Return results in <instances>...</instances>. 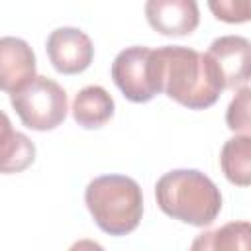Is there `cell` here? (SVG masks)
<instances>
[{"instance_id": "6da1fadb", "label": "cell", "mask_w": 251, "mask_h": 251, "mask_svg": "<svg viewBox=\"0 0 251 251\" xmlns=\"http://www.w3.org/2000/svg\"><path fill=\"white\" fill-rule=\"evenodd\" d=\"M163 92L188 110H206L214 106L226 90L224 76L208 53L184 45H165L155 49Z\"/></svg>"}, {"instance_id": "7a4b0ae2", "label": "cell", "mask_w": 251, "mask_h": 251, "mask_svg": "<svg viewBox=\"0 0 251 251\" xmlns=\"http://www.w3.org/2000/svg\"><path fill=\"white\" fill-rule=\"evenodd\" d=\"M161 212L188 226H210L222 210V194L210 176L196 169H175L155 184Z\"/></svg>"}, {"instance_id": "3957f363", "label": "cell", "mask_w": 251, "mask_h": 251, "mask_svg": "<svg viewBox=\"0 0 251 251\" xmlns=\"http://www.w3.org/2000/svg\"><path fill=\"white\" fill-rule=\"evenodd\" d=\"M84 204L94 224L108 235L131 233L143 216L141 186L126 175H102L88 182Z\"/></svg>"}, {"instance_id": "277c9868", "label": "cell", "mask_w": 251, "mask_h": 251, "mask_svg": "<svg viewBox=\"0 0 251 251\" xmlns=\"http://www.w3.org/2000/svg\"><path fill=\"white\" fill-rule=\"evenodd\" d=\"M12 108L22 124L35 131H49L67 118V92L59 82L47 76H35L22 90L10 94Z\"/></svg>"}, {"instance_id": "5b68a950", "label": "cell", "mask_w": 251, "mask_h": 251, "mask_svg": "<svg viewBox=\"0 0 251 251\" xmlns=\"http://www.w3.org/2000/svg\"><path fill=\"white\" fill-rule=\"evenodd\" d=\"M112 80L129 102H149L163 92L157 51L143 45L126 47L112 63Z\"/></svg>"}, {"instance_id": "8992f818", "label": "cell", "mask_w": 251, "mask_h": 251, "mask_svg": "<svg viewBox=\"0 0 251 251\" xmlns=\"http://www.w3.org/2000/svg\"><path fill=\"white\" fill-rule=\"evenodd\" d=\"M45 51L53 69L61 75H78L86 71L94 59V45L78 27L53 29L47 37Z\"/></svg>"}, {"instance_id": "52a82bcc", "label": "cell", "mask_w": 251, "mask_h": 251, "mask_svg": "<svg viewBox=\"0 0 251 251\" xmlns=\"http://www.w3.org/2000/svg\"><path fill=\"white\" fill-rule=\"evenodd\" d=\"M149 25L167 37H184L196 31L200 10L196 0H145Z\"/></svg>"}, {"instance_id": "ba28073f", "label": "cell", "mask_w": 251, "mask_h": 251, "mask_svg": "<svg viewBox=\"0 0 251 251\" xmlns=\"http://www.w3.org/2000/svg\"><path fill=\"white\" fill-rule=\"evenodd\" d=\"M218 65L226 88H241L251 80V41L241 35H222L206 51Z\"/></svg>"}, {"instance_id": "9c48e42d", "label": "cell", "mask_w": 251, "mask_h": 251, "mask_svg": "<svg viewBox=\"0 0 251 251\" xmlns=\"http://www.w3.org/2000/svg\"><path fill=\"white\" fill-rule=\"evenodd\" d=\"M35 78V55L31 47L20 39L6 35L0 39V86L6 94L22 90Z\"/></svg>"}, {"instance_id": "30bf717a", "label": "cell", "mask_w": 251, "mask_h": 251, "mask_svg": "<svg viewBox=\"0 0 251 251\" xmlns=\"http://www.w3.org/2000/svg\"><path fill=\"white\" fill-rule=\"evenodd\" d=\"M114 116V98L98 84L84 86L73 100V118L84 129H96Z\"/></svg>"}, {"instance_id": "8fae6325", "label": "cell", "mask_w": 251, "mask_h": 251, "mask_svg": "<svg viewBox=\"0 0 251 251\" xmlns=\"http://www.w3.org/2000/svg\"><path fill=\"white\" fill-rule=\"evenodd\" d=\"M224 176L235 186H251V135L227 139L220 151Z\"/></svg>"}, {"instance_id": "7c38bea8", "label": "cell", "mask_w": 251, "mask_h": 251, "mask_svg": "<svg viewBox=\"0 0 251 251\" xmlns=\"http://www.w3.org/2000/svg\"><path fill=\"white\" fill-rule=\"evenodd\" d=\"M35 159V145L31 139L10 126L6 114H2V173H22Z\"/></svg>"}, {"instance_id": "4fadbf2b", "label": "cell", "mask_w": 251, "mask_h": 251, "mask_svg": "<svg viewBox=\"0 0 251 251\" xmlns=\"http://www.w3.org/2000/svg\"><path fill=\"white\" fill-rule=\"evenodd\" d=\"M192 249H245L251 251V224L249 222H229L214 231L198 235Z\"/></svg>"}, {"instance_id": "5bb4252c", "label": "cell", "mask_w": 251, "mask_h": 251, "mask_svg": "<svg viewBox=\"0 0 251 251\" xmlns=\"http://www.w3.org/2000/svg\"><path fill=\"white\" fill-rule=\"evenodd\" d=\"M226 124L233 133L251 135V86H241L226 110Z\"/></svg>"}, {"instance_id": "9a60e30c", "label": "cell", "mask_w": 251, "mask_h": 251, "mask_svg": "<svg viewBox=\"0 0 251 251\" xmlns=\"http://www.w3.org/2000/svg\"><path fill=\"white\" fill-rule=\"evenodd\" d=\"M212 16L226 24L251 22V0H208Z\"/></svg>"}]
</instances>
